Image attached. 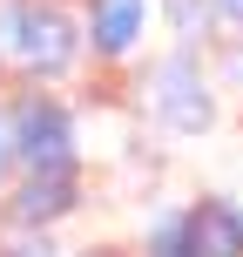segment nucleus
I'll list each match as a JSON object with an SVG mask.
<instances>
[{
    "label": "nucleus",
    "mask_w": 243,
    "mask_h": 257,
    "mask_svg": "<svg viewBox=\"0 0 243 257\" xmlns=\"http://www.w3.org/2000/svg\"><path fill=\"white\" fill-rule=\"evenodd\" d=\"M81 54V34L61 7H7L0 14V61L34 81H61Z\"/></svg>",
    "instance_id": "nucleus-1"
},
{
    "label": "nucleus",
    "mask_w": 243,
    "mask_h": 257,
    "mask_svg": "<svg viewBox=\"0 0 243 257\" xmlns=\"http://www.w3.org/2000/svg\"><path fill=\"white\" fill-rule=\"evenodd\" d=\"M7 122H14L21 169H68V163H81V136H75V115H68L61 95H21L7 108Z\"/></svg>",
    "instance_id": "nucleus-2"
},
{
    "label": "nucleus",
    "mask_w": 243,
    "mask_h": 257,
    "mask_svg": "<svg viewBox=\"0 0 243 257\" xmlns=\"http://www.w3.org/2000/svg\"><path fill=\"white\" fill-rule=\"evenodd\" d=\"M149 108L176 128V136H203V128L216 122V102H209V81H203V68H196V54H169L149 75Z\"/></svg>",
    "instance_id": "nucleus-3"
},
{
    "label": "nucleus",
    "mask_w": 243,
    "mask_h": 257,
    "mask_svg": "<svg viewBox=\"0 0 243 257\" xmlns=\"http://www.w3.org/2000/svg\"><path fill=\"white\" fill-rule=\"evenodd\" d=\"M75 203H81V163H68V169H21V183L7 196V223L14 230H48V223L75 217Z\"/></svg>",
    "instance_id": "nucleus-4"
},
{
    "label": "nucleus",
    "mask_w": 243,
    "mask_h": 257,
    "mask_svg": "<svg viewBox=\"0 0 243 257\" xmlns=\"http://www.w3.org/2000/svg\"><path fill=\"white\" fill-rule=\"evenodd\" d=\"M182 257H243V223L230 203H189L182 210Z\"/></svg>",
    "instance_id": "nucleus-5"
},
{
    "label": "nucleus",
    "mask_w": 243,
    "mask_h": 257,
    "mask_svg": "<svg viewBox=\"0 0 243 257\" xmlns=\"http://www.w3.org/2000/svg\"><path fill=\"white\" fill-rule=\"evenodd\" d=\"M142 27H149V0H95V14H88V41L108 61H122V54L135 48Z\"/></svg>",
    "instance_id": "nucleus-6"
},
{
    "label": "nucleus",
    "mask_w": 243,
    "mask_h": 257,
    "mask_svg": "<svg viewBox=\"0 0 243 257\" xmlns=\"http://www.w3.org/2000/svg\"><path fill=\"white\" fill-rule=\"evenodd\" d=\"M21 176V156H14V122H7V108H0V190Z\"/></svg>",
    "instance_id": "nucleus-7"
},
{
    "label": "nucleus",
    "mask_w": 243,
    "mask_h": 257,
    "mask_svg": "<svg viewBox=\"0 0 243 257\" xmlns=\"http://www.w3.org/2000/svg\"><path fill=\"white\" fill-rule=\"evenodd\" d=\"M216 14H230V21H243V0H209Z\"/></svg>",
    "instance_id": "nucleus-8"
},
{
    "label": "nucleus",
    "mask_w": 243,
    "mask_h": 257,
    "mask_svg": "<svg viewBox=\"0 0 243 257\" xmlns=\"http://www.w3.org/2000/svg\"><path fill=\"white\" fill-rule=\"evenodd\" d=\"M236 223H243V210H236Z\"/></svg>",
    "instance_id": "nucleus-9"
}]
</instances>
